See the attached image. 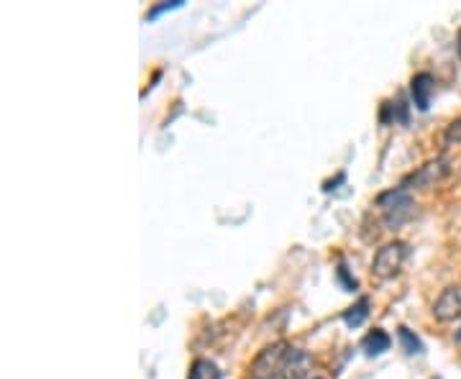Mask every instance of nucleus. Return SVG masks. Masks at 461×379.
<instances>
[{
    "mask_svg": "<svg viewBox=\"0 0 461 379\" xmlns=\"http://www.w3.org/2000/svg\"><path fill=\"white\" fill-rule=\"evenodd\" d=\"M187 379H221V369L211 359H195L187 372Z\"/></svg>",
    "mask_w": 461,
    "mask_h": 379,
    "instance_id": "nucleus-9",
    "label": "nucleus"
},
{
    "mask_svg": "<svg viewBox=\"0 0 461 379\" xmlns=\"http://www.w3.org/2000/svg\"><path fill=\"white\" fill-rule=\"evenodd\" d=\"M451 175V165H448V159L444 157H438V159H430L423 167H418L412 175H408L405 180L400 182V187L402 190H429V187H436L438 182H444L446 177Z\"/></svg>",
    "mask_w": 461,
    "mask_h": 379,
    "instance_id": "nucleus-4",
    "label": "nucleus"
},
{
    "mask_svg": "<svg viewBox=\"0 0 461 379\" xmlns=\"http://www.w3.org/2000/svg\"><path fill=\"white\" fill-rule=\"evenodd\" d=\"M408 259H411V247L405 241H390L377 248L375 262H372V275L382 282L395 280Z\"/></svg>",
    "mask_w": 461,
    "mask_h": 379,
    "instance_id": "nucleus-3",
    "label": "nucleus"
},
{
    "mask_svg": "<svg viewBox=\"0 0 461 379\" xmlns=\"http://www.w3.org/2000/svg\"><path fill=\"white\" fill-rule=\"evenodd\" d=\"M295 347H290L287 341H277L272 347L262 348L257 354V359L249 366V377L251 379H285L287 364L293 356Z\"/></svg>",
    "mask_w": 461,
    "mask_h": 379,
    "instance_id": "nucleus-2",
    "label": "nucleus"
},
{
    "mask_svg": "<svg viewBox=\"0 0 461 379\" xmlns=\"http://www.w3.org/2000/svg\"><path fill=\"white\" fill-rule=\"evenodd\" d=\"M313 379H321V377H313Z\"/></svg>",
    "mask_w": 461,
    "mask_h": 379,
    "instance_id": "nucleus-13",
    "label": "nucleus"
},
{
    "mask_svg": "<svg viewBox=\"0 0 461 379\" xmlns=\"http://www.w3.org/2000/svg\"><path fill=\"white\" fill-rule=\"evenodd\" d=\"M430 313H433V318H436L438 323H454V320H459L461 318V287H456V284L446 287L444 293L436 297V302H433Z\"/></svg>",
    "mask_w": 461,
    "mask_h": 379,
    "instance_id": "nucleus-5",
    "label": "nucleus"
},
{
    "mask_svg": "<svg viewBox=\"0 0 461 379\" xmlns=\"http://www.w3.org/2000/svg\"><path fill=\"white\" fill-rule=\"evenodd\" d=\"M377 208L379 218H382V226L390 229V231L402 229L405 223H411L412 218L418 215L415 200H412L411 193L402 190V187H395V190H390V193H382L377 198Z\"/></svg>",
    "mask_w": 461,
    "mask_h": 379,
    "instance_id": "nucleus-1",
    "label": "nucleus"
},
{
    "mask_svg": "<svg viewBox=\"0 0 461 379\" xmlns=\"http://www.w3.org/2000/svg\"><path fill=\"white\" fill-rule=\"evenodd\" d=\"M411 93L415 108H418V111H429L430 98H433V93H436V80H433V75H429V72L415 75L411 80Z\"/></svg>",
    "mask_w": 461,
    "mask_h": 379,
    "instance_id": "nucleus-6",
    "label": "nucleus"
},
{
    "mask_svg": "<svg viewBox=\"0 0 461 379\" xmlns=\"http://www.w3.org/2000/svg\"><path fill=\"white\" fill-rule=\"evenodd\" d=\"M390 347H393V338H390L382 329L369 330L362 341V348L366 356H379V354H384Z\"/></svg>",
    "mask_w": 461,
    "mask_h": 379,
    "instance_id": "nucleus-8",
    "label": "nucleus"
},
{
    "mask_svg": "<svg viewBox=\"0 0 461 379\" xmlns=\"http://www.w3.org/2000/svg\"><path fill=\"white\" fill-rule=\"evenodd\" d=\"M397 338H400V344H402V348H405V354H411V356H415V354H423V344H420V338H418L408 326H400V329H397Z\"/></svg>",
    "mask_w": 461,
    "mask_h": 379,
    "instance_id": "nucleus-10",
    "label": "nucleus"
},
{
    "mask_svg": "<svg viewBox=\"0 0 461 379\" xmlns=\"http://www.w3.org/2000/svg\"><path fill=\"white\" fill-rule=\"evenodd\" d=\"M313 359L295 348L293 356H290V364H287V372H285V379H313Z\"/></svg>",
    "mask_w": 461,
    "mask_h": 379,
    "instance_id": "nucleus-7",
    "label": "nucleus"
},
{
    "mask_svg": "<svg viewBox=\"0 0 461 379\" xmlns=\"http://www.w3.org/2000/svg\"><path fill=\"white\" fill-rule=\"evenodd\" d=\"M444 144H446V147H454V144H461V118H456V121H451V123L446 126Z\"/></svg>",
    "mask_w": 461,
    "mask_h": 379,
    "instance_id": "nucleus-12",
    "label": "nucleus"
},
{
    "mask_svg": "<svg viewBox=\"0 0 461 379\" xmlns=\"http://www.w3.org/2000/svg\"><path fill=\"white\" fill-rule=\"evenodd\" d=\"M366 308H369V300H366V297H362V300H359V302H357L354 308H348V311L344 313L346 326H351V329L362 326L364 318L369 315V311H366Z\"/></svg>",
    "mask_w": 461,
    "mask_h": 379,
    "instance_id": "nucleus-11",
    "label": "nucleus"
}]
</instances>
